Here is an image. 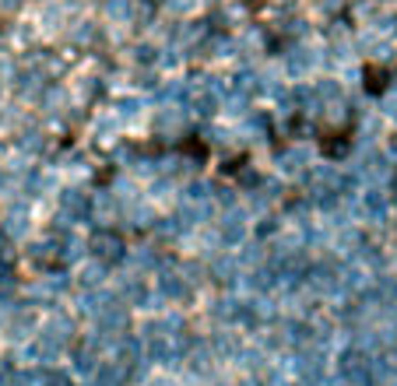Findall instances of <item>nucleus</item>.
I'll list each match as a JSON object with an SVG mask.
<instances>
[{
	"label": "nucleus",
	"mask_w": 397,
	"mask_h": 386,
	"mask_svg": "<svg viewBox=\"0 0 397 386\" xmlns=\"http://www.w3.org/2000/svg\"><path fill=\"white\" fill-rule=\"evenodd\" d=\"M134 14H137L134 0H105V18H109L113 25H130Z\"/></svg>",
	"instance_id": "nucleus-1"
},
{
	"label": "nucleus",
	"mask_w": 397,
	"mask_h": 386,
	"mask_svg": "<svg viewBox=\"0 0 397 386\" xmlns=\"http://www.w3.org/2000/svg\"><path fill=\"white\" fill-rule=\"evenodd\" d=\"M18 4H21V0H4V11H14Z\"/></svg>",
	"instance_id": "nucleus-5"
},
{
	"label": "nucleus",
	"mask_w": 397,
	"mask_h": 386,
	"mask_svg": "<svg viewBox=\"0 0 397 386\" xmlns=\"http://www.w3.org/2000/svg\"><path fill=\"white\" fill-rule=\"evenodd\" d=\"M134 53H137V60H144V64H148V60H151V53H155V49H151V46H137V49H134Z\"/></svg>",
	"instance_id": "nucleus-4"
},
{
	"label": "nucleus",
	"mask_w": 397,
	"mask_h": 386,
	"mask_svg": "<svg viewBox=\"0 0 397 386\" xmlns=\"http://www.w3.org/2000/svg\"><path fill=\"white\" fill-rule=\"evenodd\" d=\"M74 42H96V25H92V21H78Z\"/></svg>",
	"instance_id": "nucleus-2"
},
{
	"label": "nucleus",
	"mask_w": 397,
	"mask_h": 386,
	"mask_svg": "<svg viewBox=\"0 0 397 386\" xmlns=\"http://www.w3.org/2000/svg\"><path fill=\"white\" fill-rule=\"evenodd\" d=\"M166 4H169V11H180V14L194 7V0H166Z\"/></svg>",
	"instance_id": "nucleus-3"
}]
</instances>
